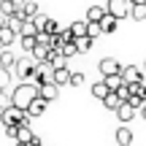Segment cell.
I'll list each match as a JSON object with an SVG mask.
<instances>
[{
    "instance_id": "obj_1",
    "label": "cell",
    "mask_w": 146,
    "mask_h": 146,
    "mask_svg": "<svg viewBox=\"0 0 146 146\" xmlns=\"http://www.w3.org/2000/svg\"><path fill=\"white\" fill-rule=\"evenodd\" d=\"M38 95H41V87H38L35 81H19V84H16V89L11 92V103L19 106V108H27V111H30L33 100H35Z\"/></svg>"
},
{
    "instance_id": "obj_2",
    "label": "cell",
    "mask_w": 146,
    "mask_h": 146,
    "mask_svg": "<svg viewBox=\"0 0 146 146\" xmlns=\"http://www.w3.org/2000/svg\"><path fill=\"white\" fill-rule=\"evenodd\" d=\"M0 119H3V125L8 127V125H30V119H33V114L27 108H19V106H5L3 111H0Z\"/></svg>"
},
{
    "instance_id": "obj_3",
    "label": "cell",
    "mask_w": 146,
    "mask_h": 146,
    "mask_svg": "<svg viewBox=\"0 0 146 146\" xmlns=\"http://www.w3.org/2000/svg\"><path fill=\"white\" fill-rule=\"evenodd\" d=\"M35 70H38L35 60L19 57V62H16V68H14V76L19 78V81H33V78H35Z\"/></svg>"
},
{
    "instance_id": "obj_4",
    "label": "cell",
    "mask_w": 146,
    "mask_h": 146,
    "mask_svg": "<svg viewBox=\"0 0 146 146\" xmlns=\"http://www.w3.org/2000/svg\"><path fill=\"white\" fill-rule=\"evenodd\" d=\"M106 8H108V14H114L116 19H127V16L133 14V3L130 0H108V5H106Z\"/></svg>"
},
{
    "instance_id": "obj_5",
    "label": "cell",
    "mask_w": 146,
    "mask_h": 146,
    "mask_svg": "<svg viewBox=\"0 0 146 146\" xmlns=\"http://www.w3.org/2000/svg\"><path fill=\"white\" fill-rule=\"evenodd\" d=\"M54 73H57V65L54 62H38V70H35V78H33V81L38 84V87H41V84H46V81H54Z\"/></svg>"
},
{
    "instance_id": "obj_6",
    "label": "cell",
    "mask_w": 146,
    "mask_h": 146,
    "mask_svg": "<svg viewBox=\"0 0 146 146\" xmlns=\"http://www.w3.org/2000/svg\"><path fill=\"white\" fill-rule=\"evenodd\" d=\"M146 73L141 68H135V65H122V78H125V84H138L143 81Z\"/></svg>"
},
{
    "instance_id": "obj_7",
    "label": "cell",
    "mask_w": 146,
    "mask_h": 146,
    "mask_svg": "<svg viewBox=\"0 0 146 146\" xmlns=\"http://www.w3.org/2000/svg\"><path fill=\"white\" fill-rule=\"evenodd\" d=\"M98 70L103 73V78H106V76H114V73H122V65H119V60H114V57H103L100 65H98Z\"/></svg>"
},
{
    "instance_id": "obj_8",
    "label": "cell",
    "mask_w": 146,
    "mask_h": 146,
    "mask_svg": "<svg viewBox=\"0 0 146 146\" xmlns=\"http://www.w3.org/2000/svg\"><path fill=\"white\" fill-rule=\"evenodd\" d=\"M138 114H141V111H138V108H135L133 103H122V108L116 111V119H119L122 125H127V122H133V119H135Z\"/></svg>"
},
{
    "instance_id": "obj_9",
    "label": "cell",
    "mask_w": 146,
    "mask_h": 146,
    "mask_svg": "<svg viewBox=\"0 0 146 146\" xmlns=\"http://www.w3.org/2000/svg\"><path fill=\"white\" fill-rule=\"evenodd\" d=\"M41 98H46L49 103H52V100H57V98H60V84H54V81L41 84Z\"/></svg>"
},
{
    "instance_id": "obj_10",
    "label": "cell",
    "mask_w": 146,
    "mask_h": 146,
    "mask_svg": "<svg viewBox=\"0 0 146 146\" xmlns=\"http://www.w3.org/2000/svg\"><path fill=\"white\" fill-rule=\"evenodd\" d=\"M114 138H116V143H119V146H133V130L127 125H119V130H116Z\"/></svg>"
},
{
    "instance_id": "obj_11",
    "label": "cell",
    "mask_w": 146,
    "mask_h": 146,
    "mask_svg": "<svg viewBox=\"0 0 146 146\" xmlns=\"http://www.w3.org/2000/svg\"><path fill=\"white\" fill-rule=\"evenodd\" d=\"M16 35H19V33L11 30L8 25H0V46H3V49H8L11 43H14V38H16Z\"/></svg>"
},
{
    "instance_id": "obj_12",
    "label": "cell",
    "mask_w": 146,
    "mask_h": 146,
    "mask_svg": "<svg viewBox=\"0 0 146 146\" xmlns=\"http://www.w3.org/2000/svg\"><path fill=\"white\" fill-rule=\"evenodd\" d=\"M122 103H125V100H122V98H119V92H114V89H111V92H108V98L103 100V106H106L108 111H114V114L122 108Z\"/></svg>"
},
{
    "instance_id": "obj_13",
    "label": "cell",
    "mask_w": 146,
    "mask_h": 146,
    "mask_svg": "<svg viewBox=\"0 0 146 146\" xmlns=\"http://www.w3.org/2000/svg\"><path fill=\"white\" fill-rule=\"evenodd\" d=\"M106 14H108V8H103V5H89L87 8V22H103Z\"/></svg>"
},
{
    "instance_id": "obj_14",
    "label": "cell",
    "mask_w": 146,
    "mask_h": 146,
    "mask_svg": "<svg viewBox=\"0 0 146 146\" xmlns=\"http://www.w3.org/2000/svg\"><path fill=\"white\" fill-rule=\"evenodd\" d=\"M16 141H22V143H35L38 135L30 130V125H19V135H16Z\"/></svg>"
},
{
    "instance_id": "obj_15",
    "label": "cell",
    "mask_w": 146,
    "mask_h": 146,
    "mask_svg": "<svg viewBox=\"0 0 146 146\" xmlns=\"http://www.w3.org/2000/svg\"><path fill=\"white\" fill-rule=\"evenodd\" d=\"M73 78V70L65 65V68H57V73H54V84H60V87H65V84H70Z\"/></svg>"
},
{
    "instance_id": "obj_16",
    "label": "cell",
    "mask_w": 146,
    "mask_h": 146,
    "mask_svg": "<svg viewBox=\"0 0 146 146\" xmlns=\"http://www.w3.org/2000/svg\"><path fill=\"white\" fill-rule=\"evenodd\" d=\"M46 106H49V100L38 95V98L33 100V106H30V114L33 116H43V114H46Z\"/></svg>"
},
{
    "instance_id": "obj_17",
    "label": "cell",
    "mask_w": 146,
    "mask_h": 146,
    "mask_svg": "<svg viewBox=\"0 0 146 146\" xmlns=\"http://www.w3.org/2000/svg\"><path fill=\"white\" fill-rule=\"evenodd\" d=\"M100 25H103V33H106V35H111V33H116V27H119V19H116L114 14H106Z\"/></svg>"
},
{
    "instance_id": "obj_18",
    "label": "cell",
    "mask_w": 146,
    "mask_h": 146,
    "mask_svg": "<svg viewBox=\"0 0 146 146\" xmlns=\"http://www.w3.org/2000/svg\"><path fill=\"white\" fill-rule=\"evenodd\" d=\"M49 54H52V46H43V43H38V46L33 49V60H35V62H46Z\"/></svg>"
},
{
    "instance_id": "obj_19",
    "label": "cell",
    "mask_w": 146,
    "mask_h": 146,
    "mask_svg": "<svg viewBox=\"0 0 146 146\" xmlns=\"http://www.w3.org/2000/svg\"><path fill=\"white\" fill-rule=\"evenodd\" d=\"M108 92H111V89H108V84H106V81H98V84H92V95L100 100V103H103V100L108 98Z\"/></svg>"
},
{
    "instance_id": "obj_20",
    "label": "cell",
    "mask_w": 146,
    "mask_h": 146,
    "mask_svg": "<svg viewBox=\"0 0 146 146\" xmlns=\"http://www.w3.org/2000/svg\"><path fill=\"white\" fill-rule=\"evenodd\" d=\"M70 33H73V38L89 35V22H73V25H70Z\"/></svg>"
},
{
    "instance_id": "obj_21",
    "label": "cell",
    "mask_w": 146,
    "mask_h": 146,
    "mask_svg": "<svg viewBox=\"0 0 146 146\" xmlns=\"http://www.w3.org/2000/svg\"><path fill=\"white\" fill-rule=\"evenodd\" d=\"M16 62H19V60H16L11 52H0V65H3L5 70H14V68H16Z\"/></svg>"
},
{
    "instance_id": "obj_22",
    "label": "cell",
    "mask_w": 146,
    "mask_h": 146,
    "mask_svg": "<svg viewBox=\"0 0 146 146\" xmlns=\"http://www.w3.org/2000/svg\"><path fill=\"white\" fill-rule=\"evenodd\" d=\"M76 49H78V54H87L89 49H92V43H95V38H89V35H84V38H76Z\"/></svg>"
},
{
    "instance_id": "obj_23",
    "label": "cell",
    "mask_w": 146,
    "mask_h": 146,
    "mask_svg": "<svg viewBox=\"0 0 146 146\" xmlns=\"http://www.w3.org/2000/svg\"><path fill=\"white\" fill-rule=\"evenodd\" d=\"M103 81L108 84V89H114V92H116L119 87H125V78H122V73H114V76H106Z\"/></svg>"
},
{
    "instance_id": "obj_24",
    "label": "cell",
    "mask_w": 146,
    "mask_h": 146,
    "mask_svg": "<svg viewBox=\"0 0 146 146\" xmlns=\"http://www.w3.org/2000/svg\"><path fill=\"white\" fill-rule=\"evenodd\" d=\"M22 14H25L27 19H33V16H38V14H41V8H38V3H33V0H27V3L22 5Z\"/></svg>"
},
{
    "instance_id": "obj_25",
    "label": "cell",
    "mask_w": 146,
    "mask_h": 146,
    "mask_svg": "<svg viewBox=\"0 0 146 146\" xmlns=\"http://www.w3.org/2000/svg\"><path fill=\"white\" fill-rule=\"evenodd\" d=\"M0 11H3V16H14L19 8H16L14 0H0Z\"/></svg>"
},
{
    "instance_id": "obj_26",
    "label": "cell",
    "mask_w": 146,
    "mask_h": 146,
    "mask_svg": "<svg viewBox=\"0 0 146 146\" xmlns=\"http://www.w3.org/2000/svg\"><path fill=\"white\" fill-rule=\"evenodd\" d=\"M133 19H135V22H143L146 19V3H135V5H133Z\"/></svg>"
},
{
    "instance_id": "obj_27",
    "label": "cell",
    "mask_w": 146,
    "mask_h": 146,
    "mask_svg": "<svg viewBox=\"0 0 146 146\" xmlns=\"http://www.w3.org/2000/svg\"><path fill=\"white\" fill-rule=\"evenodd\" d=\"M35 46H38V38L35 35H25V38H22V49H25V52H33Z\"/></svg>"
},
{
    "instance_id": "obj_28",
    "label": "cell",
    "mask_w": 146,
    "mask_h": 146,
    "mask_svg": "<svg viewBox=\"0 0 146 146\" xmlns=\"http://www.w3.org/2000/svg\"><path fill=\"white\" fill-rule=\"evenodd\" d=\"M25 35H38V27H35V22H33V19H27L25 27H22V38H25Z\"/></svg>"
},
{
    "instance_id": "obj_29",
    "label": "cell",
    "mask_w": 146,
    "mask_h": 146,
    "mask_svg": "<svg viewBox=\"0 0 146 146\" xmlns=\"http://www.w3.org/2000/svg\"><path fill=\"white\" fill-rule=\"evenodd\" d=\"M33 22H35L38 33H41V30H46V25H49V16H46V14H38V16H33Z\"/></svg>"
},
{
    "instance_id": "obj_30",
    "label": "cell",
    "mask_w": 146,
    "mask_h": 146,
    "mask_svg": "<svg viewBox=\"0 0 146 146\" xmlns=\"http://www.w3.org/2000/svg\"><path fill=\"white\" fill-rule=\"evenodd\" d=\"M60 52H62V54H65V57H68V60H70V57H76V54H78V49H76V43H73V41H70V43H65V46H62V49H60Z\"/></svg>"
},
{
    "instance_id": "obj_31",
    "label": "cell",
    "mask_w": 146,
    "mask_h": 146,
    "mask_svg": "<svg viewBox=\"0 0 146 146\" xmlns=\"http://www.w3.org/2000/svg\"><path fill=\"white\" fill-rule=\"evenodd\" d=\"M62 30H65V27H60L54 19H49V25H46V33H52V35H60Z\"/></svg>"
},
{
    "instance_id": "obj_32",
    "label": "cell",
    "mask_w": 146,
    "mask_h": 146,
    "mask_svg": "<svg viewBox=\"0 0 146 146\" xmlns=\"http://www.w3.org/2000/svg\"><path fill=\"white\" fill-rule=\"evenodd\" d=\"M81 84H84V76H81V73H76V70H73V78H70V87H81Z\"/></svg>"
},
{
    "instance_id": "obj_33",
    "label": "cell",
    "mask_w": 146,
    "mask_h": 146,
    "mask_svg": "<svg viewBox=\"0 0 146 146\" xmlns=\"http://www.w3.org/2000/svg\"><path fill=\"white\" fill-rule=\"evenodd\" d=\"M14 3H16V8H22V5H25L27 0H14Z\"/></svg>"
},
{
    "instance_id": "obj_34",
    "label": "cell",
    "mask_w": 146,
    "mask_h": 146,
    "mask_svg": "<svg viewBox=\"0 0 146 146\" xmlns=\"http://www.w3.org/2000/svg\"><path fill=\"white\" fill-rule=\"evenodd\" d=\"M130 3H133V5H135V3H143V0H130Z\"/></svg>"
},
{
    "instance_id": "obj_35",
    "label": "cell",
    "mask_w": 146,
    "mask_h": 146,
    "mask_svg": "<svg viewBox=\"0 0 146 146\" xmlns=\"http://www.w3.org/2000/svg\"><path fill=\"white\" fill-rule=\"evenodd\" d=\"M30 146H41V141H35V143H30Z\"/></svg>"
},
{
    "instance_id": "obj_36",
    "label": "cell",
    "mask_w": 146,
    "mask_h": 146,
    "mask_svg": "<svg viewBox=\"0 0 146 146\" xmlns=\"http://www.w3.org/2000/svg\"><path fill=\"white\" fill-rule=\"evenodd\" d=\"M143 70H146V62H143Z\"/></svg>"
},
{
    "instance_id": "obj_37",
    "label": "cell",
    "mask_w": 146,
    "mask_h": 146,
    "mask_svg": "<svg viewBox=\"0 0 146 146\" xmlns=\"http://www.w3.org/2000/svg\"><path fill=\"white\" fill-rule=\"evenodd\" d=\"M143 3H146V0H143Z\"/></svg>"
}]
</instances>
